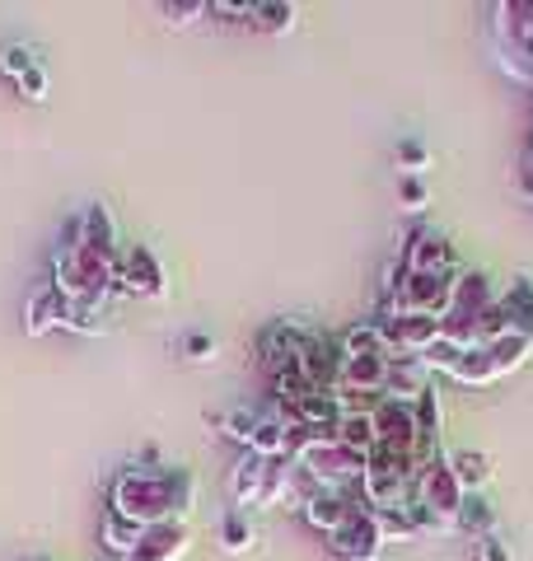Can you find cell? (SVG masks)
Returning a JSON list of instances; mask_svg holds the SVG:
<instances>
[{"mask_svg": "<svg viewBox=\"0 0 533 561\" xmlns=\"http://www.w3.org/2000/svg\"><path fill=\"white\" fill-rule=\"evenodd\" d=\"M192 505H197V472L192 468H173V463L140 468V463H132V468L117 472L109 511L155 529V524H188Z\"/></svg>", "mask_w": 533, "mask_h": 561, "instance_id": "obj_1", "label": "cell"}, {"mask_svg": "<svg viewBox=\"0 0 533 561\" xmlns=\"http://www.w3.org/2000/svg\"><path fill=\"white\" fill-rule=\"evenodd\" d=\"M117 290L122 295H146V300H165V267L146 243H132L122 249V267H117Z\"/></svg>", "mask_w": 533, "mask_h": 561, "instance_id": "obj_2", "label": "cell"}, {"mask_svg": "<svg viewBox=\"0 0 533 561\" xmlns=\"http://www.w3.org/2000/svg\"><path fill=\"white\" fill-rule=\"evenodd\" d=\"M328 552H337L342 561H379V552H384V534H379V524H375V515L365 511H355L342 529H337L332 538H328Z\"/></svg>", "mask_w": 533, "mask_h": 561, "instance_id": "obj_3", "label": "cell"}, {"mask_svg": "<svg viewBox=\"0 0 533 561\" xmlns=\"http://www.w3.org/2000/svg\"><path fill=\"white\" fill-rule=\"evenodd\" d=\"M402 272H426V276H450V272H464L458 267V253L450 239H440L435 230H417L412 243H402Z\"/></svg>", "mask_w": 533, "mask_h": 561, "instance_id": "obj_4", "label": "cell"}, {"mask_svg": "<svg viewBox=\"0 0 533 561\" xmlns=\"http://www.w3.org/2000/svg\"><path fill=\"white\" fill-rule=\"evenodd\" d=\"M188 542H192L188 524H155V529H146V538L136 542V552L127 561H178L188 552Z\"/></svg>", "mask_w": 533, "mask_h": 561, "instance_id": "obj_5", "label": "cell"}, {"mask_svg": "<svg viewBox=\"0 0 533 561\" xmlns=\"http://www.w3.org/2000/svg\"><path fill=\"white\" fill-rule=\"evenodd\" d=\"M426 389H431V365H426L421 356H394L388 360V383H384L388 398L417 402Z\"/></svg>", "mask_w": 533, "mask_h": 561, "instance_id": "obj_6", "label": "cell"}, {"mask_svg": "<svg viewBox=\"0 0 533 561\" xmlns=\"http://www.w3.org/2000/svg\"><path fill=\"white\" fill-rule=\"evenodd\" d=\"M355 511H361V505H355V501L337 496V491H318V496H314V501H309V505H305V511H299V515L309 519V529H318L324 538H332V534L342 529V524H347Z\"/></svg>", "mask_w": 533, "mask_h": 561, "instance_id": "obj_7", "label": "cell"}, {"mask_svg": "<svg viewBox=\"0 0 533 561\" xmlns=\"http://www.w3.org/2000/svg\"><path fill=\"white\" fill-rule=\"evenodd\" d=\"M80 220H84V249H94V253H109V257H122V243H117V220H113V210L94 202V206H84L80 210Z\"/></svg>", "mask_w": 533, "mask_h": 561, "instance_id": "obj_8", "label": "cell"}, {"mask_svg": "<svg viewBox=\"0 0 533 561\" xmlns=\"http://www.w3.org/2000/svg\"><path fill=\"white\" fill-rule=\"evenodd\" d=\"M52 328H66V300L47 286V290H38V295L29 300V309H24V332H29V337H47Z\"/></svg>", "mask_w": 533, "mask_h": 561, "instance_id": "obj_9", "label": "cell"}, {"mask_svg": "<svg viewBox=\"0 0 533 561\" xmlns=\"http://www.w3.org/2000/svg\"><path fill=\"white\" fill-rule=\"evenodd\" d=\"M266 472H272V459H258V454H243L239 468H235V478H229V496H235V505H258V501H262Z\"/></svg>", "mask_w": 533, "mask_h": 561, "instance_id": "obj_10", "label": "cell"}, {"mask_svg": "<svg viewBox=\"0 0 533 561\" xmlns=\"http://www.w3.org/2000/svg\"><path fill=\"white\" fill-rule=\"evenodd\" d=\"M286 435L291 426L276 416V408L253 421V435H248V449L243 454H258V459H286Z\"/></svg>", "mask_w": 533, "mask_h": 561, "instance_id": "obj_11", "label": "cell"}, {"mask_svg": "<svg viewBox=\"0 0 533 561\" xmlns=\"http://www.w3.org/2000/svg\"><path fill=\"white\" fill-rule=\"evenodd\" d=\"M444 463H450L454 482L464 486L468 496H483V491H487V482H491V459H487V454H477V449H454Z\"/></svg>", "mask_w": 533, "mask_h": 561, "instance_id": "obj_12", "label": "cell"}, {"mask_svg": "<svg viewBox=\"0 0 533 561\" xmlns=\"http://www.w3.org/2000/svg\"><path fill=\"white\" fill-rule=\"evenodd\" d=\"M483 351H487L496 379H506V375H514V370H520V365L533 356V337H524V332H506V337L487 342Z\"/></svg>", "mask_w": 533, "mask_h": 561, "instance_id": "obj_13", "label": "cell"}, {"mask_svg": "<svg viewBox=\"0 0 533 561\" xmlns=\"http://www.w3.org/2000/svg\"><path fill=\"white\" fill-rule=\"evenodd\" d=\"M146 538V524H136V519H127V515H117V511H109L103 515V529H99V542L109 548L113 557H122L127 561L132 552H136V542Z\"/></svg>", "mask_w": 533, "mask_h": 561, "instance_id": "obj_14", "label": "cell"}, {"mask_svg": "<svg viewBox=\"0 0 533 561\" xmlns=\"http://www.w3.org/2000/svg\"><path fill=\"white\" fill-rule=\"evenodd\" d=\"M501 305L510 313V328L524 332V337H533V280L529 276H514L510 286L501 290Z\"/></svg>", "mask_w": 533, "mask_h": 561, "instance_id": "obj_15", "label": "cell"}, {"mask_svg": "<svg viewBox=\"0 0 533 561\" xmlns=\"http://www.w3.org/2000/svg\"><path fill=\"white\" fill-rule=\"evenodd\" d=\"M365 511H370V505H365ZM370 515H375L384 542H407V538H421V534H426L412 505H394V511H370Z\"/></svg>", "mask_w": 533, "mask_h": 561, "instance_id": "obj_16", "label": "cell"}, {"mask_svg": "<svg viewBox=\"0 0 533 561\" xmlns=\"http://www.w3.org/2000/svg\"><path fill=\"white\" fill-rule=\"evenodd\" d=\"M337 342H342V356H388V360H394V351H388L379 323H355Z\"/></svg>", "mask_w": 533, "mask_h": 561, "instance_id": "obj_17", "label": "cell"}, {"mask_svg": "<svg viewBox=\"0 0 533 561\" xmlns=\"http://www.w3.org/2000/svg\"><path fill=\"white\" fill-rule=\"evenodd\" d=\"M337 445H347L355 454H375V416H365V412H347L342 421H337Z\"/></svg>", "mask_w": 533, "mask_h": 561, "instance_id": "obj_18", "label": "cell"}, {"mask_svg": "<svg viewBox=\"0 0 533 561\" xmlns=\"http://www.w3.org/2000/svg\"><path fill=\"white\" fill-rule=\"evenodd\" d=\"M450 379H458V383H473V389H487V383H496V370H491L487 351H483V346H473V351H464V356H458V360H454V370H450Z\"/></svg>", "mask_w": 533, "mask_h": 561, "instance_id": "obj_19", "label": "cell"}, {"mask_svg": "<svg viewBox=\"0 0 533 561\" xmlns=\"http://www.w3.org/2000/svg\"><path fill=\"white\" fill-rule=\"evenodd\" d=\"M458 529H468V534H496V511L483 501V496H468L464 501V511H458Z\"/></svg>", "mask_w": 533, "mask_h": 561, "instance_id": "obj_20", "label": "cell"}, {"mask_svg": "<svg viewBox=\"0 0 533 561\" xmlns=\"http://www.w3.org/2000/svg\"><path fill=\"white\" fill-rule=\"evenodd\" d=\"M253 28H262V33H291L295 28V5H253Z\"/></svg>", "mask_w": 533, "mask_h": 561, "instance_id": "obj_21", "label": "cell"}, {"mask_svg": "<svg viewBox=\"0 0 533 561\" xmlns=\"http://www.w3.org/2000/svg\"><path fill=\"white\" fill-rule=\"evenodd\" d=\"M159 14H165L173 28H188V24H197L202 14H211V5H206V0H178V5H173V0H165Z\"/></svg>", "mask_w": 533, "mask_h": 561, "instance_id": "obj_22", "label": "cell"}, {"mask_svg": "<svg viewBox=\"0 0 533 561\" xmlns=\"http://www.w3.org/2000/svg\"><path fill=\"white\" fill-rule=\"evenodd\" d=\"M29 66H38V57H33L24 43H5V47H0V76H5V80H20Z\"/></svg>", "mask_w": 533, "mask_h": 561, "instance_id": "obj_23", "label": "cell"}, {"mask_svg": "<svg viewBox=\"0 0 533 561\" xmlns=\"http://www.w3.org/2000/svg\"><path fill=\"white\" fill-rule=\"evenodd\" d=\"M253 421H258L253 412H243V408H239V412H220V416H211V426H220V431L229 435V440H239V445L248 449V435H253Z\"/></svg>", "mask_w": 533, "mask_h": 561, "instance_id": "obj_24", "label": "cell"}, {"mask_svg": "<svg viewBox=\"0 0 533 561\" xmlns=\"http://www.w3.org/2000/svg\"><path fill=\"white\" fill-rule=\"evenodd\" d=\"M220 542H225V552H243V548H253V529H248L239 515H229L220 524Z\"/></svg>", "mask_w": 533, "mask_h": 561, "instance_id": "obj_25", "label": "cell"}, {"mask_svg": "<svg viewBox=\"0 0 533 561\" xmlns=\"http://www.w3.org/2000/svg\"><path fill=\"white\" fill-rule=\"evenodd\" d=\"M14 90H20L29 103H43L47 99V70H43V61L38 66H29L20 80H14Z\"/></svg>", "mask_w": 533, "mask_h": 561, "instance_id": "obj_26", "label": "cell"}, {"mask_svg": "<svg viewBox=\"0 0 533 561\" xmlns=\"http://www.w3.org/2000/svg\"><path fill=\"white\" fill-rule=\"evenodd\" d=\"M426 164H431V150H426L421 140H402L398 146V169H407V179H417Z\"/></svg>", "mask_w": 533, "mask_h": 561, "instance_id": "obj_27", "label": "cell"}, {"mask_svg": "<svg viewBox=\"0 0 533 561\" xmlns=\"http://www.w3.org/2000/svg\"><path fill=\"white\" fill-rule=\"evenodd\" d=\"M477 561H514V552L501 534H483L477 538Z\"/></svg>", "mask_w": 533, "mask_h": 561, "instance_id": "obj_28", "label": "cell"}, {"mask_svg": "<svg viewBox=\"0 0 533 561\" xmlns=\"http://www.w3.org/2000/svg\"><path fill=\"white\" fill-rule=\"evenodd\" d=\"M398 197H402V206H407V210H421V206H426V197H431V192H426V183H421V179H402Z\"/></svg>", "mask_w": 533, "mask_h": 561, "instance_id": "obj_29", "label": "cell"}, {"mask_svg": "<svg viewBox=\"0 0 533 561\" xmlns=\"http://www.w3.org/2000/svg\"><path fill=\"white\" fill-rule=\"evenodd\" d=\"M211 14H220L225 24H253V5H225V0H216Z\"/></svg>", "mask_w": 533, "mask_h": 561, "instance_id": "obj_30", "label": "cell"}, {"mask_svg": "<svg viewBox=\"0 0 533 561\" xmlns=\"http://www.w3.org/2000/svg\"><path fill=\"white\" fill-rule=\"evenodd\" d=\"M188 356L192 360H211V356H216V342L202 337V332H192V337H188Z\"/></svg>", "mask_w": 533, "mask_h": 561, "instance_id": "obj_31", "label": "cell"}, {"mask_svg": "<svg viewBox=\"0 0 533 561\" xmlns=\"http://www.w3.org/2000/svg\"><path fill=\"white\" fill-rule=\"evenodd\" d=\"M29 561H52V557H29Z\"/></svg>", "mask_w": 533, "mask_h": 561, "instance_id": "obj_32", "label": "cell"}]
</instances>
